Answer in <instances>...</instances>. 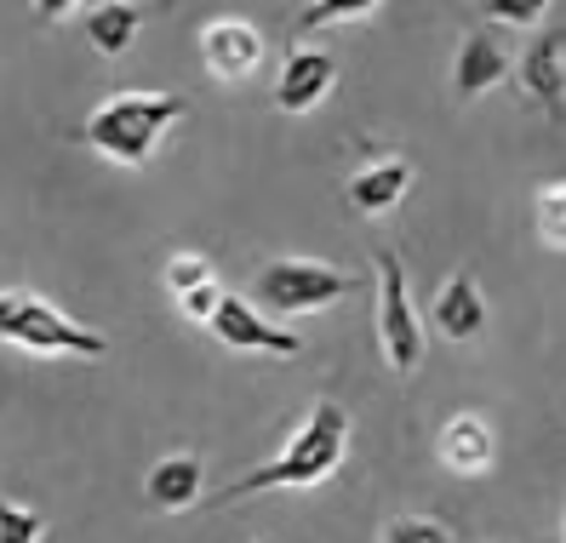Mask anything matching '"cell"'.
I'll return each instance as SVG.
<instances>
[{"label":"cell","mask_w":566,"mask_h":543,"mask_svg":"<svg viewBox=\"0 0 566 543\" xmlns=\"http://www.w3.org/2000/svg\"><path fill=\"white\" fill-rule=\"evenodd\" d=\"M412 189V166L407 160H373V166H360V173L349 178V207L360 218H384L389 207H401V195Z\"/></svg>","instance_id":"obj_13"},{"label":"cell","mask_w":566,"mask_h":543,"mask_svg":"<svg viewBox=\"0 0 566 543\" xmlns=\"http://www.w3.org/2000/svg\"><path fill=\"white\" fill-rule=\"evenodd\" d=\"M223 297H229V292H223L218 281H207V286H195V292H184V297H178V310H184L189 321H207V326H212V315L223 310Z\"/></svg>","instance_id":"obj_22"},{"label":"cell","mask_w":566,"mask_h":543,"mask_svg":"<svg viewBox=\"0 0 566 543\" xmlns=\"http://www.w3.org/2000/svg\"><path fill=\"white\" fill-rule=\"evenodd\" d=\"M429 321H436V332L447 337V344H475V337L486 332V297L475 286L470 269H458V275L436 292V310H429Z\"/></svg>","instance_id":"obj_11"},{"label":"cell","mask_w":566,"mask_h":543,"mask_svg":"<svg viewBox=\"0 0 566 543\" xmlns=\"http://www.w3.org/2000/svg\"><path fill=\"white\" fill-rule=\"evenodd\" d=\"M481 18L497 29H538L549 18V0H486Z\"/></svg>","instance_id":"obj_18"},{"label":"cell","mask_w":566,"mask_h":543,"mask_svg":"<svg viewBox=\"0 0 566 543\" xmlns=\"http://www.w3.org/2000/svg\"><path fill=\"white\" fill-rule=\"evenodd\" d=\"M201 63H207V75L223 81V86L252 81L258 63H263L258 23H247V18H212V23L201 29Z\"/></svg>","instance_id":"obj_7"},{"label":"cell","mask_w":566,"mask_h":543,"mask_svg":"<svg viewBox=\"0 0 566 543\" xmlns=\"http://www.w3.org/2000/svg\"><path fill=\"white\" fill-rule=\"evenodd\" d=\"M532 218H538V234H544V241H549L555 252H566V184H544Z\"/></svg>","instance_id":"obj_17"},{"label":"cell","mask_w":566,"mask_h":543,"mask_svg":"<svg viewBox=\"0 0 566 543\" xmlns=\"http://www.w3.org/2000/svg\"><path fill=\"white\" fill-rule=\"evenodd\" d=\"M0 344H18L35 355H81V361L109 355L104 332L70 321L46 297H29V292H0Z\"/></svg>","instance_id":"obj_3"},{"label":"cell","mask_w":566,"mask_h":543,"mask_svg":"<svg viewBox=\"0 0 566 543\" xmlns=\"http://www.w3.org/2000/svg\"><path fill=\"white\" fill-rule=\"evenodd\" d=\"M207 281H212V263H207V258H195V252H178L172 263H166V286H172L178 297L195 292V286H207Z\"/></svg>","instance_id":"obj_21"},{"label":"cell","mask_w":566,"mask_h":543,"mask_svg":"<svg viewBox=\"0 0 566 543\" xmlns=\"http://www.w3.org/2000/svg\"><path fill=\"white\" fill-rule=\"evenodd\" d=\"M378 349L395 378H412L423 366V321L412 310V286L395 252H378Z\"/></svg>","instance_id":"obj_5"},{"label":"cell","mask_w":566,"mask_h":543,"mask_svg":"<svg viewBox=\"0 0 566 543\" xmlns=\"http://www.w3.org/2000/svg\"><path fill=\"white\" fill-rule=\"evenodd\" d=\"M201 492H207V481H201V463L195 458H160L149 474H144V498L155 503V509H166V515H178V509H195L201 503Z\"/></svg>","instance_id":"obj_15"},{"label":"cell","mask_w":566,"mask_h":543,"mask_svg":"<svg viewBox=\"0 0 566 543\" xmlns=\"http://www.w3.org/2000/svg\"><path fill=\"white\" fill-rule=\"evenodd\" d=\"M184 121V97L178 92H115L109 104H97L81 126V144L97 149L115 166H149L155 144Z\"/></svg>","instance_id":"obj_2"},{"label":"cell","mask_w":566,"mask_h":543,"mask_svg":"<svg viewBox=\"0 0 566 543\" xmlns=\"http://www.w3.org/2000/svg\"><path fill=\"white\" fill-rule=\"evenodd\" d=\"M441 463L452 469V474H486L492 469V452H497V440H492V429H486V418H475V413H458V418H447V429H441Z\"/></svg>","instance_id":"obj_12"},{"label":"cell","mask_w":566,"mask_h":543,"mask_svg":"<svg viewBox=\"0 0 566 543\" xmlns=\"http://www.w3.org/2000/svg\"><path fill=\"white\" fill-rule=\"evenodd\" d=\"M332 86H338V58L321 52V46H297V52L281 63L275 109H281V115H310L315 104H326Z\"/></svg>","instance_id":"obj_8"},{"label":"cell","mask_w":566,"mask_h":543,"mask_svg":"<svg viewBox=\"0 0 566 543\" xmlns=\"http://www.w3.org/2000/svg\"><path fill=\"white\" fill-rule=\"evenodd\" d=\"M344 452H349V406L344 400H315L310 418L292 429V440L270 458L258 463L252 474L229 481L212 503H241V498H258V492H304V487H321L344 469Z\"/></svg>","instance_id":"obj_1"},{"label":"cell","mask_w":566,"mask_h":543,"mask_svg":"<svg viewBox=\"0 0 566 543\" xmlns=\"http://www.w3.org/2000/svg\"><path fill=\"white\" fill-rule=\"evenodd\" d=\"M212 332L223 349H241V355H281V361L304 355V337L292 326H275L270 315L247 310V297H223V310L212 315Z\"/></svg>","instance_id":"obj_6"},{"label":"cell","mask_w":566,"mask_h":543,"mask_svg":"<svg viewBox=\"0 0 566 543\" xmlns=\"http://www.w3.org/2000/svg\"><path fill=\"white\" fill-rule=\"evenodd\" d=\"M384 543H452V532L429 515H401L384 526Z\"/></svg>","instance_id":"obj_20"},{"label":"cell","mask_w":566,"mask_h":543,"mask_svg":"<svg viewBox=\"0 0 566 543\" xmlns=\"http://www.w3.org/2000/svg\"><path fill=\"white\" fill-rule=\"evenodd\" d=\"M252 292L270 315H321L326 303L355 292V275H344L332 263H315V258H281V263H263Z\"/></svg>","instance_id":"obj_4"},{"label":"cell","mask_w":566,"mask_h":543,"mask_svg":"<svg viewBox=\"0 0 566 543\" xmlns=\"http://www.w3.org/2000/svg\"><path fill=\"white\" fill-rule=\"evenodd\" d=\"M510 70H515V52L504 41V29H475V35H463V46L452 58V92L458 97H481Z\"/></svg>","instance_id":"obj_9"},{"label":"cell","mask_w":566,"mask_h":543,"mask_svg":"<svg viewBox=\"0 0 566 543\" xmlns=\"http://www.w3.org/2000/svg\"><path fill=\"white\" fill-rule=\"evenodd\" d=\"M521 86L549 121L566 115V41L560 35H538L521 52Z\"/></svg>","instance_id":"obj_10"},{"label":"cell","mask_w":566,"mask_h":543,"mask_svg":"<svg viewBox=\"0 0 566 543\" xmlns=\"http://www.w3.org/2000/svg\"><path fill=\"white\" fill-rule=\"evenodd\" d=\"M81 29H86L97 58H120V52H132V41H138L144 7H132V0H97V7L81 12Z\"/></svg>","instance_id":"obj_14"},{"label":"cell","mask_w":566,"mask_h":543,"mask_svg":"<svg viewBox=\"0 0 566 543\" xmlns=\"http://www.w3.org/2000/svg\"><path fill=\"white\" fill-rule=\"evenodd\" d=\"M46 521L35 509H18L12 498H0V543H41Z\"/></svg>","instance_id":"obj_19"},{"label":"cell","mask_w":566,"mask_h":543,"mask_svg":"<svg viewBox=\"0 0 566 543\" xmlns=\"http://www.w3.org/2000/svg\"><path fill=\"white\" fill-rule=\"evenodd\" d=\"M384 7L378 0H310V7H297V29H332V23H366V18H378Z\"/></svg>","instance_id":"obj_16"}]
</instances>
